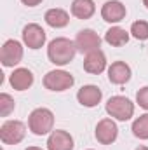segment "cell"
Instances as JSON below:
<instances>
[{
    "mask_svg": "<svg viewBox=\"0 0 148 150\" xmlns=\"http://www.w3.org/2000/svg\"><path fill=\"white\" fill-rule=\"evenodd\" d=\"M75 54H77L75 40H70V38H66V37L54 38L47 45V58L56 67H65V65L72 63Z\"/></svg>",
    "mask_w": 148,
    "mask_h": 150,
    "instance_id": "obj_1",
    "label": "cell"
},
{
    "mask_svg": "<svg viewBox=\"0 0 148 150\" xmlns=\"http://www.w3.org/2000/svg\"><path fill=\"white\" fill-rule=\"evenodd\" d=\"M28 127L33 134L37 136H44L52 133L54 127V113L51 112L49 108H35L33 112L28 115Z\"/></svg>",
    "mask_w": 148,
    "mask_h": 150,
    "instance_id": "obj_2",
    "label": "cell"
},
{
    "mask_svg": "<svg viewBox=\"0 0 148 150\" xmlns=\"http://www.w3.org/2000/svg\"><path fill=\"white\" fill-rule=\"evenodd\" d=\"M105 110H106V113L110 115L111 119L125 122V120H129L134 115V103L127 96H120L118 94V96H111L110 100L106 101Z\"/></svg>",
    "mask_w": 148,
    "mask_h": 150,
    "instance_id": "obj_3",
    "label": "cell"
},
{
    "mask_svg": "<svg viewBox=\"0 0 148 150\" xmlns=\"http://www.w3.org/2000/svg\"><path fill=\"white\" fill-rule=\"evenodd\" d=\"M75 84L73 75L66 70H51L44 75V87L54 93H61L70 89Z\"/></svg>",
    "mask_w": 148,
    "mask_h": 150,
    "instance_id": "obj_4",
    "label": "cell"
},
{
    "mask_svg": "<svg viewBox=\"0 0 148 150\" xmlns=\"http://www.w3.org/2000/svg\"><path fill=\"white\" fill-rule=\"evenodd\" d=\"M26 126L21 120H5L0 127V140L4 145H18L25 140Z\"/></svg>",
    "mask_w": 148,
    "mask_h": 150,
    "instance_id": "obj_5",
    "label": "cell"
},
{
    "mask_svg": "<svg viewBox=\"0 0 148 150\" xmlns=\"http://www.w3.org/2000/svg\"><path fill=\"white\" fill-rule=\"evenodd\" d=\"M23 44L19 40H14V38H9L4 42L2 49H0V61L4 67H16L18 63H21L23 59Z\"/></svg>",
    "mask_w": 148,
    "mask_h": 150,
    "instance_id": "obj_6",
    "label": "cell"
},
{
    "mask_svg": "<svg viewBox=\"0 0 148 150\" xmlns=\"http://www.w3.org/2000/svg\"><path fill=\"white\" fill-rule=\"evenodd\" d=\"M75 47H77V52L89 54V52L98 51L101 47V37L91 28L80 30L77 33V37H75Z\"/></svg>",
    "mask_w": 148,
    "mask_h": 150,
    "instance_id": "obj_7",
    "label": "cell"
},
{
    "mask_svg": "<svg viewBox=\"0 0 148 150\" xmlns=\"http://www.w3.org/2000/svg\"><path fill=\"white\" fill-rule=\"evenodd\" d=\"M94 136L101 145H111L118 138V126L115 124L113 119H101L96 124Z\"/></svg>",
    "mask_w": 148,
    "mask_h": 150,
    "instance_id": "obj_8",
    "label": "cell"
},
{
    "mask_svg": "<svg viewBox=\"0 0 148 150\" xmlns=\"http://www.w3.org/2000/svg\"><path fill=\"white\" fill-rule=\"evenodd\" d=\"M23 44L28 47V49H40V47H44V44H45V30L37 25V23H28L25 28H23Z\"/></svg>",
    "mask_w": 148,
    "mask_h": 150,
    "instance_id": "obj_9",
    "label": "cell"
},
{
    "mask_svg": "<svg viewBox=\"0 0 148 150\" xmlns=\"http://www.w3.org/2000/svg\"><path fill=\"white\" fill-rule=\"evenodd\" d=\"M73 136L65 129H56L47 138V150H73Z\"/></svg>",
    "mask_w": 148,
    "mask_h": 150,
    "instance_id": "obj_10",
    "label": "cell"
},
{
    "mask_svg": "<svg viewBox=\"0 0 148 150\" xmlns=\"http://www.w3.org/2000/svg\"><path fill=\"white\" fill-rule=\"evenodd\" d=\"M103 98V93L98 86L94 84H87V86H82L77 93V100L82 107H87V108H92V107H98V103L101 101Z\"/></svg>",
    "mask_w": 148,
    "mask_h": 150,
    "instance_id": "obj_11",
    "label": "cell"
},
{
    "mask_svg": "<svg viewBox=\"0 0 148 150\" xmlns=\"http://www.w3.org/2000/svg\"><path fill=\"white\" fill-rule=\"evenodd\" d=\"M84 70L91 75H99L106 70V56L101 49L92 51L89 54H85L84 58Z\"/></svg>",
    "mask_w": 148,
    "mask_h": 150,
    "instance_id": "obj_12",
    "label": "cell"
},
{
    "mask_svg": "<svg viewBox=\"0 0 148 150\" xmlns=\"http://www.w3.org/2000/svg\"><path fill=\"white\" fill-rule=\"evenodd\" d=\"M127 11H125V5L118 0H108L105 2V5L101 7V18L106 21V23H120L124 18H125Z\"/></svg>",
    "mask_w": 148,
    "mask_h": 150,
    "instance_id": "obj_13",
    "label": "cell"
},
{
    "mask_svg": "<svg viewBox=\"0 0 148 150\" xmlns=\"http://www.w3.org/2000/svg\"><path fill=\"white\" fill-rule=\"evenodd\" d=\"M131 67L125 61H113L108 67V80L115 86H122L131 80Z\"/></svg>",
    "mask_w": 148,
    "mask_h": 150,
    "instance_id": "obj_14",
    "label": "cell"
},
{
    "mask_svg": "<svg viewBox=\"0 0 148 150\" xmlns=\"http://www.w3.org/2000/svg\"><path fill=\"white\" fill-rule=\"evenodd\" d=\"M33 72L28 68H16L12 74L9 75V84L12 86V89L16 91H26L33 86Z\"/></svg>",
    "mask_w": 148,
    "mask_h": 150,
    "instance_id": "obj_15",
    "label": "cell"
},
{
    "mask_svg": "<svg viewBox=\"0 0 148 150\" xmlns=\"http://www.w3.org/2000/svg\"><path fill=\"white\" fill-rule=\"evenodd\" d=\"M45 23L51 26V28H65L68 26L70 23V14L65 11V9H59V7H54V9H49L44 16Z\"/></svg>",
    "mask_w": 148,
    "mask_h": 150,
    "instance_id": "obj_16",
    "label": "cell"
},
{
    "mask_svg": "<svg viewBox=\"0 0 148 150\" xmlns=\"http://www.w3.org/2000/svg\"><path fill=\"white\" fill-rule=\"evenodd\" d=\"M96 12L94 0H73L72 2V16L77 19H89Z\"/></svg>",
    "mask_w": 148,
    "mask_h": 150,
    "instance_id": "obj_17",
    "label": "cell"
},
{
    "mask_svg": "<svg viewBox=\"0 0 148 150\" xmlns=\"http://www.w3.org/2000/svg\"><path fill=\"white\" fill-rule=\"evenodd\" d=\"M129 37H131V33L125 32L124 28L111 26L110 30H106V33H105V42L110 44L111 47H122V45H125L129 42Z\"/></svg>",
    "mask_w": 148,
    "mask_h": 150,
    "instance_id": "obj_18",
    "label": "cell"
},
{
    "mask_svg": "<svg viewBox=\"0 0 148 150\" xmlns=\"http://www.w3.org/2000/svg\"><path fill=\"white\" fill-rule=\"evenodd\" d=\"M132 134L140 140H148V113H143L140 117L134 119L132 127H131Z\"/></svg>",
    "mask_w": 148,
    "mask_h": 150,
    "instance_id": "obj_19",
    "label": "cell"
},
{
    "mask_svg": "<svg viewBox=\"0 0 148 150\" xmlns=\"http://www.w3.org/2000/svg\"><path fill=\"white\" fill-rule=\"evenodd\" d=\"M136 40H148V21H134L131 25V32H129Z\"/></svg>",
    "mask_w": 148,
    "mask_h": 150,
    "instance_id": "obj_20",
    "label": "cell"
},
{
    "mask_svg": "<svg viewBox=\"0 0 148 150\" xmlns=\"http://www.w3.org/2000/svg\"><path fill=\"white\" fill-rule=\"evenodd\" d=\"M14 108H16V103H14L12 96L7 94V93H2L0 94V115L2 117H7Z\"/></svg>",
    "mask_w": 148,
    "mask_h": 150,
    "instance_id": "obj_21",
    "label": "cell"
},
{
    "mask_svg": "<svg viewBox=\"0 0 148 150\" xmlns=\"http://www.w3.org/2000/svg\"><path fill=\"white\" fill-rule=\"evenodd\" d=\"M136 103H138L141 108L148 110V86L141 87V89L136 93Z\"/></svg>",
    "mask_w": 148,
    "mask_h": 150,
    "instance_id": "obj_22",
    "label": "cell"
},
{
    "mask_svg": "<svg viewBox=\"0 0 148 150\" xmlns=\"http://www.w3.org/2000/svg\"><path fill=\"white\" fill-rule=\"evenodd\" d=\"M25 5H28V7H35V5H38V4H42L44 0H21Z\"/></svg>",
    "mask_w": 148,
    "mask_h": 150,
    "instance_id": "obj_23",
    "label": "cell"
},
{
    "mask_svg": "<svg viewBox=\"0 0 148 150\" xmlns=\"http://www.w3.org/2000/svg\"><path fill=\"white\" fill-rule=\"evenodd\" d=\"M25 150H44V149H40V147H28V149H25Z\"/></svg>",
    "mask_w": 148,
    "mask_h": 150,
    "instance_id": "obj_24",
    "label": "cell"
},
{
    "mask_svg": "<svg viewBox=\"0 0 148 150\" xmlns=\"http://www.w3.org/2000/svg\"><path fill=\"white\" fill-rule=\"evenodd\" d=\"M136 150H148V147H143V145H141V147H138Z\"/></svg>",
    "mask_w": 148,
    "mask_h": 150,
    "instance_id": "obj_25",
    "label": "cell"
},
{
    "mask_svg": "<svg viewBox=\"0 0 148 150\" xmlns=\"http://www.w3.org/2000/svg\"><path fill=\"white\" fill-rule=\"evenodd\" d=\"M143 4H145V7L148 9V0H143Z\"/></svg>",
    "mask_w": 148,
    "mask_h": 150,
    "instance_id": "obj_26",
    "label": "cell"
},
{
    "mask_svg": "<svg viewBox=\"0 0 148 150\" xmlns=\"http://www.w3.org/2000/svg\"><path fill=\"white\" fill-rule=\"evenodd\" d=\"M89 150H92V149H89Z\"/></svg>",
    "mask_w": 148,
    "mask_h": 150,
    "instance_id": "obj_27",
    "label": "cell"
}]
</instances>
